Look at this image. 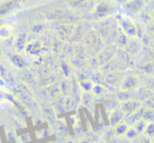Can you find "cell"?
<instances>
[{"instance_id":"6da1fadb","label":"cell","mask_w":154,"mask_h":143,"mask_svg":"<svg viewBox=\"0 0 154 143\" xmlns=\"http://www.w3.org/2000/svg\"><path fill=\"white\" fill-rule=\"evenodd\" d=\"M47 18H48V20L58 21V22L65 23V24L75 22V21L78 20V18L72 13L68 12V10H64V8L53 10L51 12H49L48 14H47Z\"/></svg>"},{"instance_id":"7a4b0ae2","label":"cell","mask_w":154,"mask_h":143,"mask_svg":"<svg viewBox=\"0 0 154 143\" xmlns=\"http://www.w3.org/2000/svg\"><path fill=\"white\" fill-rule=\"evenodd\" d=\"M145 7V0H128L122 4V10L126 15L140 14Z\"/></svg>"},{"instance_id":"3957f363","label":"cell","mask_w":154,"mask_h":143,"mask_svg":"<svg viewBox=\"0 0 154 143\" xmlns=\"http://www.w3.org/2000/svg\"><path fill=\"white\" fill-rule=\"evenodd\" d=\"M23 0H3L0 2V18L8 16L20 7Z\"/></svg>"},{"instance_id":"277c9868","label":"cell","mask_w":154,"mask_h":143,"mask_svg":"<svg viewBox=\"0 0 154 143\" xmlns=\"http://www.w3.org/2000/svg\"><path fill=\"white\" fill-rule=\"evenodd\" d=\"M112 12H113V6L111 4L107 3V2H100L99 4L95 5L93 15L97 18H105V17L109 16Z\"/></svg>"},{"instance_id":"5b68a950","label":"cell","mask_w":154,"mask_h":143,"mask_svg":"<svg viewBox=\"0 0 154 143\" xmlns=\"http://www.w3.org/2000/svg\"><path fill=\"white\" fill-rule=\"evenodd\" d=\"M140 107H142V101H140L136 98L128 99V100L122 101V103H121V109L125 113V115L133 113Z\"/></svg>"},{"instance_id":"8992f818","label":"cell","mask_w":154,"mask_h":143,"mask_svg":"<svg viewBox=\"0 0 154 143\" xmlns=\"http://www.w3.org/2000/svg\"><path fill=\"white\" fill-rule=\"evenodd\" d=\"M116 52V47L111 45V46H108L107 48H105L103 51L99 53L97 55V60L99 62L100 65H104V64H107L109 61H111L112 58H114Z\"/></svg>"},{"instance_id":"52a82bcc","label":"cell","mask_w":154,"mask_h":143,"mask_svg":"<svg viewBox=\"0 0 154 143\" xmlns=\"http://www.w3.org/2000/svg\"><path fill=\"white\" fill-rule=\"evenodd\" d=\"M120 24L122 26L124 34L129 37H135L137 34V27L133 23V21L129 18H123L120 21Z\"/></svg>"},{"instance_id":"ba28073f","label":"cell","mask_w":154,"mask_h":143,"mask_svg":"<svg viewBox=\"0 0 154 143\" xmlns=\"http://www.w3.org/2000/svg\"><path fill=\"white\" fill-rule=\"evenodd\" d=\"M140 87V79L134 75L127 76L122 83V90L126 91H136Z\"/></svg>"},{"instance_id":"9c48e42d","label":"cell","mask_w":154,"mask_h":143,"mask_svg":"<svg viewBox=\"0 0 154 143\" xmlns=\"http://www.w3.org/2000/svg\"><path fill=\"white\" fill-rule=\"evenodd\" d=\"M144 110L145 108L140 107L138 110H136L135 112L131 114H128V115H125V118H124V121L128 124V127H133L136 122H137L140 119L143 118V113H144Z\"/></svg>"},{"instance_id":"30bf717a","label":"cell","mask_w":154,"mask_h":143,"mask_svg":"<svg viewBox=\"0 0 154 143\" xmlns=\"http://www.w3.org/2000/svg\"><path fill=\"white\" fill-rule=\"evenodd\" d=\"M124 118H125V113L122 111L121 108L112 110L111 114H110V116H109L110 125H111V127H116L118 123L122 122L124 120Z\"/></svg>"},{"instance_id":"8fae6325","label":"cell","mask_w":154,"mask_h":143,"mask_svg":"<svg viewBox=\"0 0 154 143\" xmlns=\"http://www.w3.org/2000/svg\"><path fill=\"white\" fill-rule=\"evenodd\" d=\"M137 93H136V96L138 97V100L140 101H144L145 99L149 98L150 96H152L153 95V91L151 90V89L147 88V87H138L137 89Z\"/></svg>"},{"instance_id":"7c38bea8","label":"cell","mask_w":154,"mask_h":143,"mask_svg":"<svg viewBox=\"0 0 154 143\" xmlns=\"http://www.w3.org/2000/svg\"><path fill=\"white\" fill-rule=\"evenodd\" d=\"M118 99L121 101H125L128 100V99H132V98H136V93L135 91H126V90H122L120 92H118ZM137 99V98H136Z\"/></svg>"},{"instance_id":"4fadbf2b","label":"cell","mask_w":154,"mask_h":143,"mask_svg":"<svg viewBox=\"0 0 154 143\" xmlns=\"http://www.w3.org/2000/svg\"><path fill=\"white\" fill-rule=\"evenodd\" d=\"M113 127H114V134H116V136H119V137H122V136L125 135V133L127 132V130L129 129L128 124L124 120L122 121V122L118 123V124Z\"/></svg>"},{"instance_id":"5bb4252c","label":"cell","mask_w":154,"mask_h":143,"mask_svg":"<svg viewBox=\"0 0 154 143\" xmlns=\"http://www.w3.org/2000/svg\"><path fill=\"white\" fill-rule=\"evenodd\" d=\"M124 136H125V138L127 140H129V141H132V140L136 139V138L140 136V134H138L137 131L134 129V127H129V129L127 130V132H126Z\"/></svg>"},{"instance_id":"9a60e30c","label":"cell","mask_w":154,"mask_h":143,"mask_svg":"<svg viewBox=\"0 0 154 143\" xmlns=\"http://www.w3.org/2000/svg\"><path fill=\"white\" fill-rule=\"evenodd\" d=\"M26 45V34H22L16 39V43H15V46L18 50H22L23 48Z\"/></svg>"},{"instance_id":"2e32d148","label":"cell","mask_w":154,"mask_h":143,"mask_svg":"<svg viewBox=\"0 0 154 143\" xmlns=\"http://www.w3.org/2000/svg\"><path fill=\"white\" fill-rule=\"evenodd\" d=\"M11 61H12L13 64L16 67H18V68H23V67L25 66V61L19 55H14L11 58Z\"/></svg>"},{"instance_id":"e0dca14e","label":"cell","mask_w":154,"mask_h":143,"mask_svg":"<svg viewBox=\"0 0 154 143\" xmlns=\"http://www.w3.org/2000/svg\"><path fill=\"white\" fill-rule=\"evenodd\" d=\"M147 123L148 122L142 118V119H140V120H138L137 122L133 125V127H134V129L137 131V133L140 134V135H142V134H144L145 129H146V127H147Z\"/></svg>"},{"instance_id":"ac0fdd59","label":"cell","mask_w":154,"mask_h":143,"mask_svg":"<svg viewBox=\"0 0 154 143\" xmlns=\"http://www.w3.org/2000/svg\"><path fill=\"white\" fill-rule=\"evenodd\" d=\"M143 119L147 122L154 121V109H145L143 113Z\"/></svg>"},{"instance_id":"d6986e66","label":"cell","mask_w":154,"mask_h":143,"mask_svg":"<svg viewBox=\"0 0 154 143\" xmlns=\"http://www.w3.org/2000/svg\"><path fill=\"white\" fill-rule=\"evenodd\" d=\"M91 92H92L93 95H95V96H101V95H103L104 93L106 92V89H105V87H103L102 85H99V84H97V85H93L92 86Z\"/></svg>"},{"instance_id":"ffe728a7","label":"cell","mask_w":154,"mask_h":143,"mask_svg":"<svg viewBox=\"0 0 154 143\" xmlns=\"http://www.w3.org/2000/svg\"><path fill=\"white\" fill-rule=\"evenodd\" d=\"M144 135L148 138H154V122H148L147 127L145 129Z\"/></svg>"},{"instance_id":"44dd1931","label":"cell","mask_w":154,"mask_h":143,"mask_svg":"<svg viewBox=\"0 0 154 143\" xmlns=\"http://www.w3.org/2000/svg\"><path fill=\"white\" fill-rule=\"evenodd\" d=\"M10 36H11V29L8 28V27H5V26L0 27V39L5 40V39H8Z\"/></svg>"},{"instance_id":"7402d4cb","label":"cell","mask_w":154,"mask_h":143,"mask_svg":"<svg viewBox=\"0 0 154 143\" xmlns=\"http://www.w3.org/2000/svg\"><path fill=\"white\" fill-rule=\"evenodd\" d=\"M80 86L82 87V89H83L85 92H90L92 89L93 84L90 81H82L81 83H80Z\"/></svg>"},{"instance_id":"603a6c76","label":"cell","mask_w":154,"mask_h":143,"mask_svg":"<svg viewBox=\"0 0 154 143\" xmlns=\"http://www.w3.org/2000/svg\"><path fill=\"white\" fill-rule=\"evenodd\" d=\"M140 138H142V140H143V141H144V143H151V141H150V138L146 137V136H145V137H140Z\"/></svg>"},{"instance_id":"cb8c5ba5","label":"cell","mask_w":154,"mask_h":143,"mask_svg":"<svg viewBox=\"0 0 154 143\" xmlns=\"http://www.w3.org/2000/svg\"><path fill=\"white\" fill-rule=\"evenodd\" d=\"M132 143H144V141L142 140V138H136V139L132 140Z\"/></svg>"},{"instance_id":"d4e9b609","label":"cell","mask_w":154,"mask_h":143,"mask_svg":"<svg viewBox=\"0 0 154 143\" xmlns=\"http://www.w3.org/2000/svg\"><path fill=\"white\" fill-rule=\"evenodd\" d=\"M80 143H91V142H90L88 139H83V140H81V142Z\"/></svg>"},{"instance_id":"484cf974","label":"cell","mask_w":154,"mask_h":143,"mask_svg":"<svg viewBox=\"0 0 154 143\" xmlns=\"http://www.w3.org/2000/svg\"><path fill=\"white\" fill-rule=\"evenodd\" d=\"M116 1H118L119 3H121V4H123V3H125V2H127L128 0H116Z\"/></svg>"},{"instance_id":"4316f807","label":"cell","mask_w":154,"mask_h":143,"mask_svg":"<svg viewBox=\"0 0 154 143\" xmlns=\"http://www.w3.org/2000/svg\"><path fill=\"white\" fill-rule=\"evenodd\" d=\"M99 143H106V142H104V141H101V142H99Z\"/></svg>"},{"instance_id":"83f0119b","label":"cell","mask_w":154,"mask_h":143,"mask_svg":"<svg viewBox=\"0 0 154 143\" xmlns=\"http://www.w3.org/2000/svg\"><path fill=\"white\" fill-rule=\"evenodd\" d=\"M153 74H154V72H153Z\"/></svg>"},{"instance_id":"f1b7e54d","label":"cell","mask_w":154,"mask_h":143,"mask_svg":"<svg viewBox=\"0 0 154 143\" xmlns=\"http://www.w3.org/2000/svg\"><path fill=\"white\" fill-rule=\"evenodd\" d=\"M153 122H154V121H153Z\"/></svg>"}]
</instances>
